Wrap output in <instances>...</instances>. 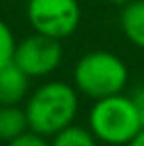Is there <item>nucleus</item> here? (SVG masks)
<instances>
[{
    "label": "nucleus",
    "instance_id": "nucleus-1",
    "mask_svg": "<svg viewBox=\"0 0 144 146\" xmlns=\"http://www.w3.org/2000/svg\"><path fill=\"white\" fill-rule=\"evenodd\" d=\"M24 111L30 130L49 138L73 124L79 113V91L73 83L48 81L28 95Z\"/></svg>",
    "mask_w": 144,
    "mask_h": 146
},
{
    "label": "nucleus",
    "instance_id": "nucleus-2",
    "mask_svg": "<svg viewBox=\"0 0 144 146\" xmlns=\"http://www.w3.org/2000/svg\"><path fill=\"white\" fill-rule=\"evenodd\" d=\"M128 67L117 53L95 49L81 55L73 67V87L79 95L99 101L124 91L128 85Z\"/></svg>",
    "mask_w": 144,
    "mask_h": 146
},
{
    "label": "nucleus",
    "instance_id": "nucleus-3",
    "mask_svg": "<svg viewBox=\"0 0 144 146\" xmlns=\"http://www.w3.org/2000/svg\"><path fill=\"white\" fill-rule=\"evenodd\" d=\"M89 130L99 142L111 146H126L134 140L142 132V122L132 97L119 93L93 101L89 111Z\"/></svg>",
    "mask_w": 144,
    "mask_h": 146
},
{
    "label": "nucleus",
    "instance_id": "nucleus-4",
    "mask_svg": "<svg viewBox=\"0 0 144 146\" xmlns=\"http://www.w3.org/2000/svg\"><path fill=\"white\" fill-rule=\"evenodd\" d=\"M26 18L34 32L63 42L81 26V4L77 0H28Z\"/></svg>",
    "mask_w": 144,
    "mask_h": 146
},
{
    "label": "nucleus",
    "instance_id": "nucleus-5",
    "mask_svg": "<svg viewBox=\"0 0 144 146\" xmlns=\"http://www.w3.org/2000/svg\"><path fill=\"white\" fill-rule=\"evenodd\" d=\"M14 63L30 77H48L63 63V46L59 40L34 32L18 42Z\"/></svg>",
    "mask_w": 144,
    "mask_h": 146
},
{
    "label": "nucleus",
    "instance_id": "nucleus-6",
    "mask_svg": "<svg viewBox=\"0 0 144 146\" xmlns=\"http://www.w3.org/2000/svg\"><path fill=\"white\" fill-rule=\"evenodd\" d=\"M30 75L14 61L0 67V105H20L30 95Z\"/></svg>",
    "mask_w": 144,
    "mask_h": 146
},
{
    "label": "nucleus",
    "instance_id": "nucleus-7",
    "mask_svg": "<svg viewBox=\"0 0 144 146\" xmlns=\"http://www.w3.org/2000/svg\"><path fill=\"white\" fill-rule=\"evenodd\" d=\"M122 36L138 49H144V0H132L120 10Z\"/></svg>",
    "mask_w": 144,
    "mask_h": 146
},
{
    "label": "nucleus",
    "instance_id": "nucleus-8",
    "mask_svg": "<svg viewBox=\"0 0 144 146\" xmlns=\"http://www.w3.org/2000/svg\"><path fill=\"white\" fill-rule=\"evenodd\" d=\"M26 130H30V126L24 107L0 105V142H10Z\"/></svg>",
    "mask_w": 144,
    "mask_h": 146
},
{
    "label": "nucleus",
    "instance_id": "nucleus-9",
    "mask_svg": "<svg viewBox=\"0 0 144 146\" xmlns=\"http://www.w3.org/2000/svg\"><path fill=\"white\" fill-rule=\"evenodd\" d=\"M49 146H99V140L89 128L71 124L59 130L57 134H53Z\"/></svg>",
    "mask_w": 144,
    "mask_h": 146
},
{
    "label": "nucleus",
    "instance_id": "nucleus-10",
    "mask_svg": "<svg viewBox=\"0 0 144 146\" xmlns=\"http://www.w3.org/2000/svg\"><path fill=\"white\" fill-rule=\"evenodd\" d=\"M16 46H18V42L14 38L12 28L0 18V67L8 65L10 61H14Z\"/></svg>",
    "mask_w": 144,
    "mask_h": 146
},
{
    "label": "nucleus",
    "instance_id": "nucleus-11",
    "mask_svg": "<svg viewBox=\"0 0 144 146\" xmlns=\"http://www.w3.org/2000/svg\"><path fill=\"white\" fill-rule=\"evenodd\" d=\"M6 146H49L48 138L34 132V130H26L20 136H16L14 140L6 142Z\"/></svg>",
    "mask_w": 144,
    "mask_h": 146
},
{
    "label": "nucleus",
    "instance_id": "nucleus-12",
    "mask_svg": "<svg viewBox=\"0 0 144 146\" xmlns=\"http://www.w3.org/2000/svg\"><path fill=\"white\" fill-rule=\"evenodd\" d=\"M132 101H134V105H136V111H138V117H140L142 130H144V85L138 87V89L132 93Z\"/></svg>",
    "mask_w": 144,
    "mask_h": 146
},
{
    "label": "nucleus",
    "instance_id": "nucleus-13",
    "mask_svg": "<svg viewBox=\"0 0 144 146\" xmlns=\"http://www.w3.org/2000/svg\"><path fill=\"white\" fill-rule=\"evenodd\" d=\"M126 146H144V130L136 136V138H134V140H130Z\"/></svg>",
    "mask_w": 144,
    "mask_h": 146
},
{
    "label": "nucleus",
    "instance_id": "nucleus-14",
    "mask_svg": "<svg viewBox=\"0 0 144 146\" xmlns=\"http://www.w3.org/2000/svg\"><path fill=\"white\" fill-rule=\"evenodd\" d=\"M109 2H111V4H115V6H120V8H122V6H126V4H128V2H132V0H109Z\"/></svg>",
    "mask_w": 144,
    "mask_h": 146
}]
</instances>
